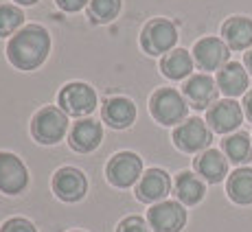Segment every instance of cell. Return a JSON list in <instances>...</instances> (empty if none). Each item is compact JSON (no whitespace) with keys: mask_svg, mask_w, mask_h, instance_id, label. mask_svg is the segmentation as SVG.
Segmentation results:
<instances>
[{"mask_svg":"<svg viewBox=\"0 0 252 232\" xmlns=\"http://www.w3.org/2000/svg\"><path fill=\"white\" fill-rule=\"evenodd\" d=\"M51 51V37L48 31L40 24H29L22 31L9 40L7 57L16 68L20 70H35L37 66L44 64Z\"/></svg>","mask_w":252,"mask_h":232,"instance_id":"6da1fadb","label":"cell"},{"mask_svg":"<svg viewBox=\"0 0 252 232\" xmlns=\"http://www.w3.org/2000/svg\"><path fill=\"white\" fill-rule=\"evenodd\" d=\"M103 120L114 129H125L136 120V105L127 96H112L103 105Z\"/></svg>","mask_w":252,"mask_h":232,"instance_id":"2e32d148","label":"cell"},{"mask_svg":"<svg viewBox=\"0 0 252 232\" xmlns=\"http://www.w3.org/2000/svg\"><path fill=\"white\" fill-rule=\"evenodd\" d=\"M244 120V110L237 101L224 99V101H215L206 112V125L217 134H230Z\"/></svg>","mask_w":252,"mask_h":232,"instance_id":"ba28073f","label":"cell"},{"mask_svg":"<svg viewBox=\"0 0 252 232\" xmlns=\"http://www.w3.org/2000/svg\"><path fill=\"white\" fill-rule=\"evenodd\" d=\"M221 149L226 151L230 162L235 164H246L252 160V140L246 132H237L232 136L221 140Z\"/></svg>","mask_w":252,"mask_h":232,"instance_id":"603a6c76","label":"cell"},{"mask_svg":"<svg viewBox=\"0 0 252 232\" xmlns=\"http://www.w3.org/2000/svg\"><path fill=\"white\" fill-rule=\"evenodd\" d=\"M29 184V171L16 153L0 151V191L4 195H18Z\"/></svg>","mask_w":252,"mask_h":232,"instance_id":"9c48e42d","label":"cell"},{"mask_svg":"<svg viewBox=\"0 0 252 232\" xmlns=\"http://www.w3.org/2000/svg\"><path fill=\"white\" fill-rule=\"evenodd\" d=\"M178 42V29L173 22L156 18V20L147 22L140 33V46L147 55H160V53L173 51Z\"/></svg>","mask_w":252,"mask_h":232,"instance_id":"277c9868","label":"cell"},{"mask_svg":"<svg viewBox=\"0 0 252 232\" xmlns=\"http://www.w3.org/2000/svg\"><path fill=\"white\" fill-rule=\"evenodd\" d=\"M149 112L160 125H178L187 118V99L173 88H162L149 99Z\"/></svg>","mask_w":252,"mask_h":232,"instance_id":"3957f363","label":"cell"},{"mask_svg":"<svg viewBox=\"0 0 252 232\" xmlns=\"http://www.w3.org/2000/svg\"><path fill=\"white\" fill-rule=\"evenodd\" d=\"M101 138H103L101 125L92 118H81L79 123L72 125L68 134V145L77 153H90L101 145Z\"/></svg>","mask_w":252,"mask_h":232,"instance_id":"9a60e30c","label":"cell"},{"mask_svg":"<svg viewBox=\"0 0 252 232\" xmlns=\"http://www.w3.org/2000/svg\"><path fill=\"white\" fill-rule=\"evenodd\" d=\"M116 232H152V226H147L143 217H125Z\"/></svg>","mask_w":252,"mask_h":232,"instance_id":"484cf974","label":"cell"},{"mask_svg":"<svg viewBox=\"0 0 252 232\" xmlns=\"http://www.w3.org/2000/svg\"><path fill=\"white\" fill-rule=\"evenodd\" d=\"M204 193H206L204 182H202L195 173L182 171L180 175L176 177V195L182 204H187V206L200 204L202 197H204Z\"/></svg>","mask_w":252,"mask_h":232,"instance_id":"44dd1931","label":"cell"},{"mask_svg":"<svg viewBox=\"0 0 252 232\" xmlns=\"http://www.w3.org/2000/svg\"><path fill=\"white\" fill-rule=\"evenodd\" d=\"M221 35H224L226 44L232 51H246L252 46V20L244 16L228 18L221 27Z\"/></svg>","mask_w":252,"mask_h":232,"instance_id":"e0dca14e","label":"cell"},{"mask_svg":"<svg viewBox=\"0 0 252 232\" xmlns=\"http://www.w3.org/2000/svg\"><path fill=\"white\" fill-rule=\"evenodd\" d=\"M33 138L42 145H57L64 140L66 132H68V114L62 112L60 108H42L40 112L33 116L31 123Z\"/></svg>","mask_w":252,"mask_h":232,"instance_id":"7a4b0ae2","label":"cell"},{"mask_svg":"<svg viewBox=\"0 0 252 232\" xmlns=\"http://www.w3.org/2000/svg\"><path fill=\"white\" fill-rule=\"evenodd\" d=\"M105 175H108L110 184L116 188H129L138 184L140 175H143V160L140 156L132 151H121L110 158L108 167H105Z\"/></svg>","mask_w":252,"mask_h":232,"instance_id":"5b68a950","label":"cell"},{"mask_svg":"<svg viewBox=\"0 0 252 232\" xmlns=\"http://www.w3.org/2000/svg\"><path fill=\"white\" fill-rule=\"evenodd\" d=\"M228 44L220 37H202L193 46V59L200 70H221L228 64Z\"/></svg>","mask_w":252,"mask_h":232,"instance_id":"7c38bea8","label":"cell"},{"mask_svg":"<svg viewBox=\"0 0 252 232\" xmlns=\"http://www.w3.org/2000/svg\"><path fill=\"white\" fill-rule=\"evenodd\" d=\"M60 110L68 116H88L92 110L96 108V92L88 84L81 81H72V84L62 88L60 96H57Z\"/></svg>","mask_w":252,"mask_h":232,"instance_id":"8992f818","label":"cell"},{"mask_svg":"<svg viewBox=\"0 0 252 232\" xmlns=\"http://www.w3.org/2000/svg\"><path fill=\"white\" fill-rule=\"evenodd\" d=\"M149 226L154 232H180L187 224V210L180 202H160L154 204L147 212Z\"/></svg>","mask_w":252,"mask_h":232,"instance_id":"30bf717a","label":"cell"},{"mask_svg":"<svg viewBox=\"0 0 252 232\" xmlns=\"http://www.w3.org/2000/svg\"><path fill=\"white\" fill-rule=\"evenodd\" d=\"M16 2H20V4H35L37 0H16Z\"/></svg>","mask_w":252,"mask_h":232,"instance_id":"4dcf8cb0","label":"cell"},{"mask_svg":"<svg viewBox=\"0 0 252 232\" xmlns=\"http://www.w3.org/2000/svg\"><path fill=\"white\" fill-rule=\"evenodd\" d=\"M226 193L235 204L248 206L252 204V169L241 167L228 175V184H226Z\"/></svg>","mask_w":252,"mask_h":232,"instance_id":"ffe728a7","label":"cell"},{"mask_svg":"<svg viewBox=\"0 0 252 232\" xmlns=\"http://www.w3.org/2000/svg\"><path fill=\"white\" fill-rule=\"evenodd\" d=\"M244 110H246V116H248V120L252 123V90L244 96Z\"/></svg>","mask_w":252,"mask_h":232,"instance_id":"f1b7e54d","label":"cell"},{"mask_svg":"<svg viewBox=\"0 0 252 232\" xmlns=\"http://www.w3.org/2000/svg\"><path fill=\"white\" fill-rule=\"evenodd\" d=\"M211 140L213 134L202 118H187L173 129V145L184 153L206 151Z\"/></svg>","mask_w":252,"mask_h":232,"instance_id":"52a82bcc","label":"cell"},{"mask_svg":"<svg viewBox=\"0 0 252 232\" xmlns=\"http://www.w3.org/2000/svg\"><path fill=\"white\" fill-rule=\"evenodd\" d=\"M182 92H184V99L195 110H206L208 105L217 101L220 88H217V81H213L208 75H193L182 86Z\"/></svg>","mask_w":252,"mask_h":232,"instance_id":"5bb4252c","label":"cell"},{"mask_svg":"<svg viewBox=\"0 0 252 232\" xmlns=\"http://www.w3.org/2000/svg\"><path fill=\"white\" fill-rule=\"evenodd\" d=\"M217 88L226 96H239L248 88V72L237 61H228L220 72H217Z\"/></svg>","mask_w":252,"mask_h":232,"instance_id":"d6986e66","label":"cell"},{"mask_svg":"<svg viewBox=\"0 0 252 232\" xmlns=\"http://www.w3.org/2000/svg\"><path fill=\"white\" fill-rule=\"evenodd\" d=\"M160 68L164 77H169V79H184L193 70V57L184 48H173L162 57Z\"/></svg>","mask_w":252,"mask_h":232,"instance_id":"7402d4cb","label":"cell"},{"mask_svg":"<svg viewBox=\"0 0 252 232\" xmlns=\"http://www.w3.org/2000/svg\"><path fill=\"white\" fill-rule=\"evenodd\" d=\"M195 171L200 173L206 182L217 184V182H221L226 177V173H228V162L221 156V151H217V149H206V151H202L200 156L195 158Z\"/></svg>","mask_w":252,"mask_h":232,"instance_id":"ac0fdd59","label":"cell"},{"mask_svg":"<svg viewBox=\"0 0 252 232\" xmlns=\"http://www.w3.org/2000/svg\"><path fill=\"white\" fill-rule=\"evenodd\" d=\"M75 232H79V230H75Z\"/></svg>","mask_w":252,"mask_h":232,"instance_id":"1f68e13d","label":"cell"},{"mask_svg":"<svg viewBox=\"0 0 252 232\" xmlns=\"http://www.w3.org/2000/svg\"><path fill=\"white\" fill-rule=\"evenodd\" d=\"M24 16L18 7L13 4H0V37L7 35H16V31L22 27Z\"/></svg>","mask_w":252,"mask_h":232,"instance_id":"cb8c5ba5","label":"cell"},{"mask_svg":"<svg viewBox=\"0 0 252 232\" xmlns=\"http://www.w3.org/2000/svg\"><path fill=\"white\" fill-rule=\"evenodd\" d=\"M246 68L252 72V48H250L248 53H246Z\"/></svg>","mask_w":252,"mask_h":232,"instance_id":"f546056e","label":"cell"},{"mask_svg":"<svg viewBox=\"0 0 252 232\" xmlns=\"http://www.w3.org/2000/svg\"><path fill=\"white\" fill-rule=\"evenodd\" d=\"M86 2H88V0H57V7L68 13H75V11H79V9H84Z\"/></svg>","mask_w":252,"mask_h":232,"instance_id":"83f0119b","label":"cell"},{"mask_svg":"<svg viewBox=\"0 0 252 232\" xmlns=\"http://www.w3.org/2000/svg\"><path fill=\"white\" fill-rule=\"evenodd\" d=\"M0 232H37V230H35V226L29 219H24V217H13V219L4 221Z\"/></svg>","mask_w":252,"mask_h":232,"instance_id":"4316f807","label":"cell"},{"mask_svg":"<svg viewBox=\"0 0 252 232\" xmlns=\"http://www.w3.org/2000/svg\"><path fill=\"white\" fill-rule=\"evenodd\" d=\"M121 0H90V16L96 22H110L119 16Z\"/></svg>","mask_w":252,"mask_h":232,"instance_id":"d4e9b609","label":"cell"},{"mask_svg":"<svg viewBox=\"0 0 252 232\" xmlns=\"http://www.w3.org/2000/svg\"><path fill=\"white\" fill-rule=\"evenodd\" d=\"M171 191V177L162 169H149L140 175L136 184V197L145 204H160Z\"/></svg>","mask_w":252,"mask_h":232,"instance_id":"4fadbf2b","label":"cell"},{"mask_svg":"<svg viewBox=\"0 0 252 232\" xmlns=\"http://www.w3.org/2000/svg\"><path fill=\"white\" fill-rule=\"evenodd\" d=\"M86 191H88V180H86L84 171L75 167H62L60 171L53 175V193L60 197L62 202H79L84 200Z\"/></svg>","mask_w":252,"mask_h":232,"instance_id":"8fae6325","label":"cell"}]
</instances>
